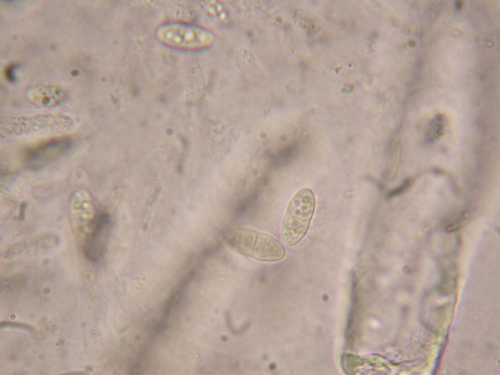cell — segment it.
Segmentation results:
<instances>
[{"mask_svg": "<svg viewBox=\"0 0 500 375\" xmlns=\"http://www.w3.org/2000/svg\"><path fill=\"white\" fill-rule=\"evenodd\" d=\"M222 238L231 249L260 261H279L286 254L284 247L276 238L252 228L230 227L223 231Z\"/></svg>", "mask_w": 500, "mask_h": 375, "instance_id": "6da1fadb", "label": "cell"}, {"mask_svg": "<svg viewBox=\"0 0 500 375\" xmlns=\"http://www.w3.org/2000/svg\"><path fill=\"white\" fill-rule=\"evenodd\" d=\"M75 124L72 117L62 113L7 115L0 119V137L5 139L63 133L72 129Z\"/></svg>", "mask_w": 500, "mask_h": 375, "instance_id": "7a4b0ae2", "label": "cell"}, {"mask_svg": "<svg viewBox=\"0 0 500 375\" xmlns=\"http://www.w3.org/2000/svg\"><path fill=\"white\" fill-rule=\"evenodd\" d=\"M315 205L314 193L309 188L300 189L292 198L281 228L282 239L286 245L295 246L305 236L314 212Z\"/></svg>", "mask_w": 500, "mask_h": 375, "instance_id": "3957f363", "label": "cell"}, {"mask_svg": "<svg viewBox=\"0 0 500 375\" xmlns=\"http://www.w3.org/2000/svg\"><path fill=\"white\" fill-rule=\"evenodd\" d=\"M161 43L176 49L196 50L208 46L213 40L208 30L183 22H170L159 26L155 32Z\"/></svg>", "mask_w": 500, "mask_h": 375, "instance_id": "277c9868", "label": "cell"}, {"mask_svg": "<svg viewBox=\"0 0 500 375\" xmlns=\"http://www.w3.org/2000/svg\"><path fill=\"white\" fill-rule=\"evenodd\" d=\"M110 223L109 216L101 214L94 223V230L87 238L84 246L86 257L91 261L100 259L105 250Z\"/></svg>", "mask_w": 500, "mask_h": 375, "instance_id": "5b68a950", "label": "cell"}, {"mask_svg": "<svg viewBox=\"0 0 500 375\" xmlns=\"http://www.w3.org/2000/svg\"><path fill=\"white\" fill-rule=\"evenodd\" d=\"M66 92L61 86L52 84H42L30 89L27 93L29 101L34 105L43 108L60 104L65 99Z\"/></svg>", "mask_w": 500, "mask_h": 375, "instance_id": "8992f818", "label": "cell"}, {"mask_svg": "<svg viewBox=\"0 0 500 375\" xmlns=\"http://www.w3.org/2000/svg\"><path fill=\"white\" fill-rule=\"evenodd\" d=\"M70 142L67 139H55L49 141L34 149L29 155V162L34 165L42 164L52 157L57 156L69 146Z\"/></svg>", "mask_w": 500, "mask_h": 375, "instance_id": "52a82bcc", "label": "cell"}, {"mask_svg": "<svg viewBox=\"0 0 500 375\" xmlns=\"http://www.w3.org/2000/svg\"><path fill=\"white\" fill-rule=\"evenodd\" d=\"M444 122L441 117H438L432 121L427 131V137L429 141L439 137L443 132Z\"/></svg>", "mask_w": 500, "mask_h": 375, "instance_id": "ba28073f", "label": "cell"}, {"mask_svg": "<svg viewBox=\"0 0 500 375\" xmlns=\"http://www.w3.org/2000/svg\"><path fill=\"white\" fill-rule=\"evenodd\" d=\"M469 214L468 211H463L455 223L451 224L448 226L446 229V231L448 232H451L458 229L462 225L464 224V222L469 218Z\"/></svg>", "mask_w": 500, "mask_h": 375, "instance_id": "9c48e42d", "label": "cell"}]
</instances>
